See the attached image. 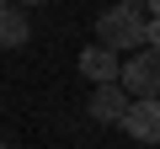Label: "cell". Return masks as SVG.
Returning <instances> with one entry per match:
<instances>
[{
  "label": "cell",
  "instance_id": "cell-11",
  "mask_svg": "<svg viewBox=\"0 0 160 149\" xmlns=\"http://www.w3.org/2000/svg\"><path fill=\"white\" fill-rule=\"evenodd\" d=\"M0 6H6V0H0Z\"/></svg>",
  "mask_w": 160,
  "mask_h": 149
},
{
  "label": "cell",
  "instance_id": "cell-6",
  "mask_svg": "<svg viewBox=\"0 0 160 149\" xmlns=\"http://www.w3.org/2000/svg\"><path fill=\"white\" fill-rule=\"evenodd\" d=\"M32 37V22L22 6H0V48H22Z\"/></svg>",
  "mask_w": 160,
  "mask_h": 149
},
{
  "label": "cell",
  "instance_id": "cell-2",
  "mask_svg": "<svg viewBox=\"0 0 160 149\" xmlns=\"http://www.w3.org/2000/svg\"><path fill=\"white\" fill-rule=\"evenodd\" d=\"M118 85L139 101V96H160V48H133L118 69Z\"/></svg>",
  "mask_w": 160,
  "mask_h": 149
},
{
  "label": "cell",
  "instance_id": "cell-1",
  "mask_svg": "<svg viewBox=\"0 0 160 149\" xmlns=\"http://www.w3.org/2000/svg\"><path fill=\"white\" fill-rule=\"evenodd\" d=\"M96 43L112 48V53H133V48H144V11L107 6V11L96 16Z\"/></svg>",
  "mask_w": 160,
  "mask_h": 149
},
{
  "label": "cell",
  "instance_id": "cell-4",
  "mask_svg": "<svg viewBox=\"0 0 160 149\" xmlns=\"http://www.w3.org/2000/svg\"><path fill=\"white\" fill-rule=\"evenodd\" d=\"M128 101H133V96H128V91H123L118 80H107V85H96V91H91V101H86V112H91L96 123H123V112H128Z\"/></svg>",
  "mask_w": 160,
  "mask_h": 149
},
{
  "label": "cell",
  "instance_id": "cell-7",
  "mask_svg": "<svg viewBox=\"0 0 160 149\" xmlns=\"http://www.w3.org/2000/svg\"><path fill=\"white\" fill-rule=\"evenodd\" d=\"M144 16H149V22H160V0H144Z\"/></svg>",
  "mask_w": 160,
  "mask_h": 149
},
{
  "label": "cell",
  "instance_id": "cell-3",
  "mask_svg": "<svg viewBox=\"0 0 160 149\" xmlns=\"http://www.w3.org/2000/svg\"><path fill=\"white\" fill-rule=\"evenodd\" d=\"M128 138H139L144 149H160V96H139V101H128V112H123V123H118Z\"/></svg>",
  "mask_w": 160,
  "mask_h": 149
},
{
  "label": "cell",
  "instance_id": "cell-5",
  "mask_svg": "<svg viewBox=\"0 0 160 149\" xmlns=\"http://www.w3.org/2000/svg\"><path fill=\"white\" fill-rule=\"evenodd\" d=\"M118 69H123V59H118L112 48H102V43H91V48H80V74H86V80L107 85V80H118Z\"/></svg>",
  "mask_w": 160,
  "mask_h": 149
},
{
  "label": "cell",
  "instance_id": "cell-9",
  "mask_svg": "<svg viewBox=\"0 0 160 149\" xmlns=\"http://www.w3.org/2000/svg\"><path fill=\"white\" fill-rule=\"evenodd\" d=\"M16 6H43V0H16Z\"/></svg>",
  "mask_w": 160,
  "mask_h": 149
},
{
  "label": "cell",
  "instance_id": "cell-8",
  "mask_svg": "<svg viewBox=\"0 0 160 149\" xmlns=\"http://www.w3.org/2000/svg\"><path fill=\"white\" fill-rule=\"evenodd\" d=\"M123 6H128V11H144V0H123Z\"/></svg>",
  "mask_w": 160,
  "mask_h": 149
},
{
  "label": "cell",
  "instance_id": "cell-10",
  "mask_svg": "<svg viewBox=\"0 0 160 149\" xmlns=\"http://www.w3.org/2000/svg\"><path fill=\"white\" fill-rule=\"evenodd\" d=\"M0 149H11V144H6V138H0Z\"/></svg>",
  "mask_w": 160,
  "mask_h": 149
}]
</instances>
